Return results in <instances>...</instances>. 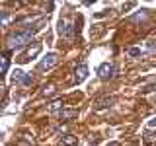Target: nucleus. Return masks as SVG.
<instances>
[{"instance_id":"1","label":"nucleus","mask_w":156,"mask_h":146,"mask_svg":"<svg viewBox=\"0 0 156 146\" xmlns=\"http://www.w3.org/2000/svg\"><path fill=\"white\" fill-rule=\"evenodd\" d=\"M41 26H43V22H39L31 27H26V29H22V31H16V33H12V35H8L6 49L8 51H20V49H23L27 43H31V37L41 29Z\"/></svg>"},{"instance_id":"2","label":"nucleus","mask_w":156,"mask_h":146,"mask_svg":"<svg viewBox=\"0 0 156 146\" xmlns=\"http://www.w3.org/2000/svg\"><path fill=\"white\" fill-rule=\"evenodd\" d=\"M41 49H43V43H39V41H33L31 45L27 47V51L22 55V58H20V62H26L29 61V58H35L39 53H41Z\"/></svg>"},{"instance_id":"3","label":"nucleus","mask_w":156,"mask_h":146,"mask_svg":"<svg viewBox=\"0 0 156 146\" xmlns=\"http://www.w3.org/2000/svg\"><path fill=\"white\" fill-rule=\"evenodd\" d=\"M58 35H61L62 39H72L74 37V27H72V23L68 22V19H61L58 22Z\"/></svg>"},{"instance_id":"4","label":"nucleus","mask_w":156,"mask_h":146,"mask_svg":"<svg viewBox=\"0 0 156 146\" xmlns=\"http://www.w3.org/2000/svg\"><path fill=\"white\" fill-rule=\"evenodd\" d=\"M58 62V57H57V53H49V55H45L41 58V62L37 64L39 70H49V68H53Z\"/></svg>"},{"instance_id":"5","label":"nucleus","mask_w":156,"mask_h":146,"mask_svg":"<svg viewBox=\"0 0 156 146\" xmlns=\"http://www.w3.org/2000/svg\"><path fill=\"white\" fill-rule=\"evenodd\" d=\"M113 72H115V64H113V62H104V64H100V68H98V76H100L101 80H109V78H113Z\"/></svg>"},{"instance_id":"6","label":"nucleus","mask_w":156,"mask_h":146,"mask_svg":"<svg viewBox=\"0 0 156 146\" xmlns=\"http://www.w3.org/2000/svg\"><path fill=\"white\" fill-rule=\"evenodd\" d=\"M86 78H88V66L86 64L76 66V70H74V82H76V84H80V82H84Z\"/></svg>"},{"instance_id":"7","label":"nucleus","mask_w":156,"mask_h":146,"mask_svg":"<svg viewBox=\"0 0 156 146\" xmlns=\"http://www.w3.org/2000/svg\"><path fill=\"white\" fill-rule=\"evenodd\" d=\"M10 55H12V51H4L2 53V57H0V64H2V68H0V72H2V74H6L8 72V66H10Z\"/></svg>"},{"instance_id":"8","label":"nucleus","mask_w":156,"mask_h":146,"mask_svg":"<svg viewBox=\"0 0 156 146\" xmlns=\"http://www.w3.org/2000/svg\"><path fill=\"white\" fill-rule=\"evenodd\" d=\"M74 117H78V109H62L58 113V119L61 121H72Z\"/></svg>"},{"instance_id":"9","label":"nucleus","mask_w":156,"mask_h":146,"mask_svg":"<svg viewBox=\"0 0 156 146\" xmlns=\"http://www.w3.org/2000/svg\"><path fill=\"white\" fill-rule=\"evenodd\" d=\"M61 140H62V146H76L78 144V136H74V134H65V136H61Z\"/></svg>"},{"instance_id":"10","label":"nucleus","mask_w":156,"mask_h":146,"mask_svg":"<svg viewBox=\"0 0 156 146\" xmlns=\"http://www.w3.org/2000/svg\"><path fill=\"white\" fill-rule=\"evenodd\" d=\"M23 78H26V72L20 70V68H16V70L12 72V82L14 84H23Z\"/></svg>"},{"instance_id":"11","label":"nucleus","mask_w":156,"mask_h":146,"mask_svg":"<svg viewBox=\"0 0 156 146\" xmlns=\"http://www.w3.org/2000/svg\"><path fill=\"white\" fill-rule=\"evenodd\" d=\"M146 18H148V10H140V12H136L131 19H133V22H144Z\"/></svg>"},{"instance_id":"12","label":"nucleus","mask_w":156,"mask_h":146,"mask_svg":"<svg viewBox=\"0 0 156 146\" xmlns=\"http://www.w3.org/2000/svg\"><path fill=\"white\" fill-rule=\"evenodd\" d=\"M49 111H51V113H57V111L61 113V111H62V101L61 99H55L51 105H49Z\"/></svg>"},{"instance_id":"13","label":"nucleus","mask_w":156,"mask_h":146,"mask_svg":"<svg viewBox=\"0 0 156 146\" xmlns=\"http://www.w3.org/2000/svg\"><path fill=\"white\" fill-rule=\"evenodd\" d=\"M111 103H113V97H105V99L98 101V103H96V107H98V109H104V107H109Z\"/></svg>"},{"instance_id":"14","label":"nucleus","mask_w":156,"mask_h":146,"mask_svg":"<svg viewBox=\"0 0 156 146\" xmlns=\"http://www.w3.org/2000/svg\"><path fill=\"white\" fill-rule=\"evenodd\" d=\"M127 53H129L131 57H143L144 55V51H143V49H139V47H131Z\"/></svg>"},{"instance_id":"15","label":"nucleus","mask_w":156,"mask_h":146,"mask_svg":"<svg viewBox=\"0 0 156 146\" xmlns=\"http://www.w3.org/2000/svg\"><path fill=\"white\" fill-rule=\"evenodd\" d=\"M41 94L43 96H53V94H55V86H53V84H49V86H45V88H43V92H41Z\"/></svg>"},{"instance_id":"16","label":"nucleus","mask_w":156,"mask_h":146,"mask_svg":"<svg viewBox=\"0 0 156 146\" xmlns=\"http://www.w3.org/2000/svg\"><path fill=\"white\" fill-rule=\"evenodd\" d=\"M0 16H2V27H6L10 23V14L8 12H0Z\"/></svg>"},{"instance_id":"17","label":"nucleus","mask_w":156,"mask_h":146,"mask_svg":"<svg viewBox=\"0 0 156 146\" xmlns=\"http://www.w3.org/2000/svg\"><path fill=\"white\" fill-rule=\"evenodd\" d=\"M57 134H68V125H58L57 127Z\"/></svg>"},{"instance_id":"18","label":"nucleus","mask_w":156,"mask_h":146,"mask_svg":"<svg viewBox=\"0 0 156 146\" xmlns=\"http://www.w3.org/2000/svg\"><path fill=\"white\" fill-rule=\"evenodd\" d=\"M154 134H146V138H144V144H154Z\"/></svg>"},{"instance_id":"19","label":"nucleus","mask_w":156,"mask_h":146,"mask_svg":"<svg viewBox=\"0 0 156 146\" xmlns=\"http://www.w3.org/2000/svg\"><path fill=\"white\" fill-rule=\"evenodd\" d=\"M146 127H148V129H154V127H156V117H150L148 123H146Z\"/></svg>"},{"instance_id":"20","label":"nucleus","mask_w":156,"mask_h":146,"mask_svg":"<svg viewBox=\"0 0 156 146\" xmlns=\"http://www.w3.org/2000/svg\"><path fill=\"white\" fill-rule=\"evenodd\" d=\"M31 82H33V78L29 76V74H26V78H23V86H29Z\"/></svg>"},{"instance_id":"21","label":"nucleus","mask_w":156,"mask_h":146,"mask_svg":"<svg viewBox=\"0 0 156 146\" xmlns=\"http://www.w3.org/2000/svg\"><path fill=\"white\" fill-rule=\"evenodd\" d=\"M107 14H109V10H104V12H100V14H94V18H104Z\"/></svg>"},{"instance_id":"22","label":"nucleus","mask_w":156,"mask_h":146,"mask_svg":"<svg viewBox=\"0 0 156 146\" xmlns=\"http://www.w3.org/2000/svg\"><path fill=\"white\" fill-rule=\"evenodd\" d=\"M135 6V4L133 2H129V4H125V6H123V10H129V8H133Z\"/></svg>"},{"instance_id":"23","label":"nucleus","mask_w":156,"mask_h":146,"mask_svg":"<svg viewBox=\"0 0 156 146\" xmlns=\"http://www.w3.org/2000/svg\"><path fill=\"white\" fill-rule=\"evenodd\" d=\"M107 146H121V144H119V142H109Z\"/></svg>"},{"instance_id":"24","label":"nucleus","mask_w":156,"mask_h":146,"mask_svg":"<svg viewBox=\"0 0 156 146\" xmlns=\"http://www.w3.org/2000/svg\"><path fill=\"white\" fill-rule=\"evenodd\" d=\"M154 103H156V97H154Z\"/></svg>"}]
</instances>
